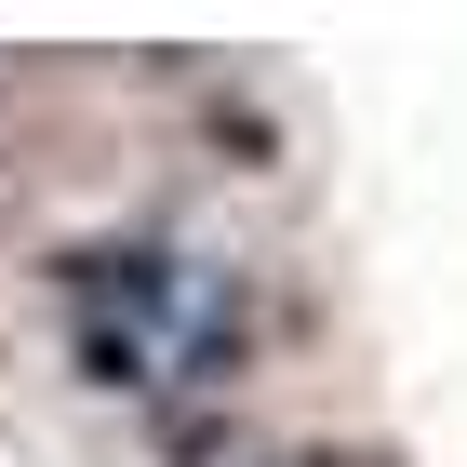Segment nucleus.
<instances>
[{
    "mask_svg": "<svg viewBox=\"0 0 467 467\" xmlns=\"http://www.w3.org/2000/svg\"><path fill=\"white\" fill-rule=\"evenodd\" d=\"M187 267L174 241H147V227H108V241H67L54 254V294H67V334H134V348H161L187 307Z\"/></svg>",
    "mask_w": 467,
    "mask_h": 467,
    "instance_id": "1",
    "label": "nucleus"
},
{
    "mask_svg": "<svg viewBox=\"0 0 467 467\" xmlns=\"http://www.w3.org/2000/svg\"><path fill=\"white\" fill-rule=\"evenodd\" d=\"M267 467H400V454H374V441H307V454H267Z\"/></svg>",
    "mask_w": 467,
    "mask_h": 467,
    "instance_id": "2",
    "label": "nucleus"
}]
</instances>
